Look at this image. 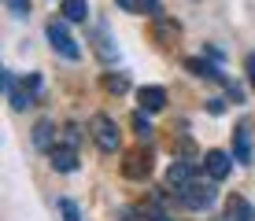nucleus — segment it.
I'll use <instances>...</instances> for the list:
<instances>
[{"label": "nucleus", "instance_id": "nucleus-11", "mask_svg": "<svg viewBox=\"0 0 255 221\" xmlns=\"http://www.w3.org/2000/svg\"><path fill=\"white\" fill-rule=\"evenodd\" d=\"M148 173H152V151H144V147L129 151V155H126V177H133V181H144Z\"/></svg>", "mask_w": 255, "mask_h": 221}, {"label": "nucleus", "instance_id": "nucleus-27", "mask_svg": "<svg viewBox=\"0 0 255 221\" xmlns=\"http://www.w3.org/2000/svg\"><path fill=\"white\" fill-rule=\"evenodd\" d=\"M152 221H174V218H166L163 210H159V214H152Z\"/></svg>", "mask_w": 255, "mask_h": 221}, {"label": "nucleus", "instance_id": "nucleus-9", "mask_svg": "<svg viewBox=\"0 0 255 221\" xmlns=\"http://www.w3.org/2000/svg\"><path fill=\"white\" fill-rule=\"evenodd\" d=\"M200 162H204V173L211 181H226L230 170H233V155H226V151H207Z\"/></svg>", "mask_w": 255, "mask_h": 221}, {"label": "nucleus", "instance_id": "nucleus-8", "mask_svg": "<svg viewBox=\"0 0 255 221\" xmlns=\"http://www.w3.org/2000/svg\"><path fill=\"white\" fill-rule=\"evenodd\" d=\"M185 70H192L196 77H211V81H218V85L230 81V77L222 74V67H218V59H207V56H192V59H185Z\"/></svg>", "mask_w": 255, "mask_h": 221}, {"label": "nucleus", "instance_id": "nucleus-12", "mask_svg": "<svg viewBox=\"0 0 255 221\" xmlns=\"http://www.w3.org/2000/svg\"><path fill=\"white\" fill-rule=\"evenodd\" d=\"M56 137H59V129H56V122H52V118H41L37 126H33V147H37V151L48 155V147L56 144Z\"/></svg>", "mask_w": 255, "mask_h": 221}, {"label": "nucleus", "instance_id": "nucleus-10", "mask_svg": "<svg viewBox=\"0 0 255 221\" xmlns=\"http://www.w3.org/2000/svg\"><path fill=\"white\" fill-rule=\"evenodd\" d=\"M137 103H140V111H148V114L163 111L166 107V88L163 85H140L137 88Z\"/></svg>", "mask_w": 255, "mask_h": 221}, {"label": "nucleus", "instance_id": "nucleus-4", "mask_svg": "<svg viewBox=\"0 0 255 221\" xmlns=\"http://www.w3.org/2000/svg\"><path fill=\"white\" fill-rule=\"evenodd\" d=\"M45 33H48V44H52V52H56V56L70 59V63H78V59H82V48H78V41L70 37V30H67L63 22H48Z\"/></svg>", "mask_w": 255, "mask_h": 221}, {"label": "nucleus", "instance_id": "nucleus-19", "mask_svg": "<svg viewBox=\"0 0 255 221\" xmlns=\"http://www.w3.org/2000/svg\"><path fill=\"white\" fill-rule=\"evenodd\" d=\"M4 7L15 15V19H26V15H30V0H4Z\"/></svg>", "mask_w": 255, "mask_h": 221}, {"label": "nucleus", "instance_id": "nucleus-13", "mask_svg": "<svg viewBox=\"0 0 255 221\" xmlns=\"http://www.w3.org/2000/svg\"><path fill=\"white\" fill-rule=\"evenodd\" d=\"M233 158L241 166H252V133H248V126H237V133H233Z\"/></svg>", "mask_w": 255, "mask_h": 221}, {"label": "nucleus", "instance_id": "nucleus-22", "mask_svg": "<svg viewBox=\"0 0 255 221\" xmlns=\"http://www.w3.org/2000/svg\"><path fill=\"white\" fill-rule=\"evenodd\" d=\"M119 221H140V210L137 207H122L119 210Z\"/></svg>", "mask_w": 255, "mask_h": 221}, {"label": "nucleus", "instance_id": "nucleus-15", "mask_svg": "<svg viewBox=\"0 0 255 221\" xmlns=\"http://www.w3.org/2000/svg\"><path fill=\"white\" fill-rule=\"evenodd\" d=\"M226 218H230V221H255V207L244 196H233L230 207H226Z\"/></svg>", "mask_w": 255, "mask_h": 221}, {"label": "nucleus", "instance_id": "nucleus-2", "mask_svg": "<svg viewBox=\"0 0 255 221\" xmlns=\"http://www.w3.org/2000/svg\"><path fill=\"white\" fill-rule=\"evenodd\" d=\"M215 199H218V192H215V181H189L185 188H178L174 192V203L178 207H185V210H211L215 207Z\"/></svg>", "mask_w": 255, "mask_h": 221}, {"label": "nucleus", "instance_id": "nucleus-14", "mask_svg": "<svg viewBox=\"0 0 255 221\" xmlns=\"http://www.w3.org/2000/svg\"><path fill=\"white\" fill-rule=\"evenodd\" d=\"M59 15L67 22H89V0H63L59 4Z\"/></svg>", "mask_w": 255, "mask_h": 221}, {"label": "nucleus", "instance_id": "nucleus-24", "mask_svg": "<svg viewBox=\"0 0 255 221\" xmlns=\"http://www.w3.org/2000/svg\"><path fill=\"white\" fill-rule=\"evenodd\" d=\"M144 7H148V11H152V19H163V4H159V0H144Z\"/></svg>", "mask_w": 255, "mask_h": 221}, {"label": "nucleus", "instance_id": "nucleus-18", "mask_svg": "<svg viewBox=\"0 0 255 221\" xmlns=\"http://www.w3.org/2000/svg\"><path fill=\"white\" fill-rule=\"evenodd\" d=\"M59 214H63V221H82V210L74 199H59Z\"/></svg>", "mask_w": 255, "mask_h": 221}, {"label": "nucleus", "instance_id": "nucleus-23", "mask_svg": "<svg viewBox=\"0 0 255 221\" xmlns=\"http://www.w3.org/2000/svg\"><path fill=\"white\" fill-rule=\"evenodd\" d=\"M115 4L122 7V11H129V15H137L140 7H144V4H140V0H115Z\"/></svg>", "mask_w": 255, "mask_h": 221}, {"label": "nucleus", "instance_id": "nucleus-7", "mask_svg": "<svg viewBox=\"0 0 255 221\" xmlns=\"http://www.w3.org/2000/svg\"><path fill=\"white\" fill-rule=\"evenodd\" d=\"M189 181H196V162H192V158H174L170 170H166V188L178 192V188H185Z\"/></svg>", "mask_w": 255, "mask_h": 221}, {"label": "nucleus", "instance_id": "nucleus-26", "mask_svg": "<svg viewBox=\"0 0 255 221\" xmlns=\"http://www.w3.org/2000/svg\"><path fill=\"white\" fill-rule=\"evenodd\" d=\"M207 111H211V114H222V111H226V100H222V96H215V100H207Z\"/></svg>", "mask_w": 255, "mask_h": 221}, {"label": "nucleus", "instance_id": "nucleus-16", "mask_svg": "<svg viewBox=\"0 0 255 221\" xmlns=\"http://www.w3.org/2000/svg\"><path fill=\"white\" fill-rule=\"evenodd\" d=\"M133 133H137V140L140 144H152V122H148V111H137L133 114Z\"/></svg>", "mask_w": 255, "mask_h": 221}, {"label": "nucleus", "instance_id": "nucleus-5", "mask_svg": "<svg viewBox=\"0 0 255 221\" xmlns=\"http://www.w3.org/2000/svg\"><path fill=\"white\" fill-rule=\"evenodd\" d=\"M89 44H93V52L104 59V63H115V59H119V48H115V41H111L108 22H96L89 30Z\"/></svg>", "mask_w": 255, "mask_h": 221}, {"label": "nucleus", "instance_id": "nucleus-25", "mask_svg": "<svg viewBox=\"0 0 255 221\" xmlns=\"http://www.w3.org/2000/svg\"><path fill=\"white\" fill-rule=\"evenodd\" d=\"M244 70H248V81L255 88V52H248V59H244Z\"/></svg>", "mask_w": 255, "mask_h": 221}, {"label": "nucleus", "instance_id": "nucleus-20", "mask_svg": "<svg viewBox=\"0 0 255 221\" xmlns=\"http://www.w3.org/2000/svg\"><path fill=\"white\" fill-rule=\"evenodd\" d=\"M226 96H230L233 103H244V88L237 85V81H226Z\"/></svg>", "mask_w": 255, "mask_h": 221}, {"label": "nucleus", "instance_id": "nucleus-21", "mask_svg": "<svg viewBox=\"0 0 255 221\" xmlns=\"http://www.w3.org/2000/svg\"><path fill=\"white\" fill-rule=\"evenodd\" d=\"M22 85L30 88V96H37V92H41V74H26V77H22Z\"/></svg>", "mask_w": 255, "mask_h": 221}, {"label": "nucleus", "instance_id": "nucleus-3", "mask_svg": "<svg viewBox=\"0 0 255 221\" xmlns=\"http://www.w3.org/2000/svg\"><path fill=\"white\" fill-rule=\"evenodd\" d=\"M89 137H93V144L100 147L104 155H115L119 147H122L119 122L111 118V114H93V118H89Z\"/></svg>", "mask_w": 255, "mask_h": 221}, {"label": "nucleus", "instance_id": "nucleus-1", "mask_svg": "<svg viewBox=\"0 0 255 221\" xmlns=\"http://www.w3.org/2000/svg\"><path fill=\"white\" fill-rule=\"evenodd\" d=\"M78 147H82V126L70 122L63 126V133L56 137V144L48 147V162L56 173H74L78 170Z\"/></svg>", "mask_w": 255, "mask_h": 221}, {"label": "nucleus", "instance_id": "nucleus-6", "mask_svg": "<svg viewBox=\"0 0 255 221\" xmlns=\"http://www.w3.org/2000/svg\"><path fill=\"white\" fill-rule=\"evenodd\" d=\"M0 85H4V92H7V103H11V111H26V107L33 103L30 88L15 81V74H11V70H0Z\"/></svg>", "mask_w": 255, "mask_h": 221}, {"label": "nucleus", "instance_id": "nucleus-17", "mask_svg": "<svg viewBox=\"0 0 255 221\" xmlns=\"http://www.w3.org/2000/svg\"><path fill=\"white\" fill-rule=\"evenodd\" d=\"M104 88L111 96H122V92H129V77L126 74H104Z\"/></svg>", "mask_w": 255, "mask_h": 221}]
</instances>
